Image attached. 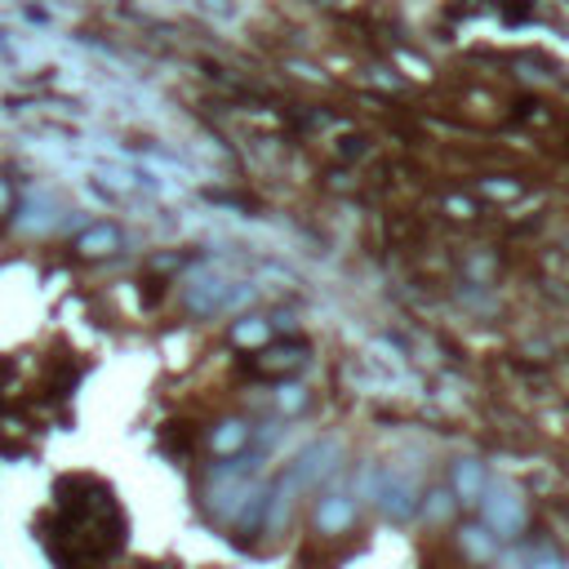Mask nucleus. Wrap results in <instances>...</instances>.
<instances>
[{"label":"nucleus","mask_w":569,"mask_h":569,"mask_svg":"<svg viewBox=\"0 0 569 569\" xmlns=\"http://www.w3.org/2000/svg\"><path fill=\"white\" fill-rule=\"evenodd\" d=\"M477 507H481V525H485L499 543H507V538H516V534L525 529V499H521L507 481H490Z\"/></svg>","instance_id":"1"},{"label":"nucleus","mask_w":569,"mask_h":569,"mask_svg":"<svg viewBox=\"0 0 569 569\" xmlns=\"http://www.w3.org/2000/svg\"><path fill=\"white\" fill-rule=\"evenodd\" d=\"M338 459H343V445H338L333 436H316L294 453V463L285 472L298 481V490H311V485H320L338 472Z\"/></svg>","instance_id":"2"},{"label":"nucleus","mask_w":569,"mask_h":569,"mask_svg":"<svg viewBox=\"0 0 569 569\" xmlns=\"http://www.w3.org/2000/svg\"><path fill=\"white\" fill-rule=\"evenodd\" d=\"M418 485H414V477L409 472H401V468H383V481H379V499H374V507L387 516V521H396V525H405L409 516H418Z\"/></svg>","instance_id":"3"},{"label":"nucleus","mask_w":569,"mask_h":569,"mask_svg":"<svg viewBox=\"0 0 569 569\" xmlns=\"http://www.w3.org/2000/svg\"><path fill=\"white\" fill-rule=\"evenodd\" d=\"M357 512H361V503L352 499V490H333V494H325L320 503H316V534H348L352 525H357Z\"/></svg>","instance_id":"4"},{"label":"nucleus","mask_w":569,"mask_h":569,"mask_svg":"<svg viewBox=\"0 0 569 569\" xmlns=\"http://www.w3.org/2000/svg\"><path fill=\"white\" fill-rule=\"evenodd\" d=\"M227 289H232V281H227V276L200 272V276L187 285V311H192V316H214V311H222Z\"/></svg>","instance_id":"5"},{"label":"nucleus","mask_w":569,"mask_h":569,"mask_svg":"<svg viewBox=\"0 0 569 569\" xmlns=\"http://www.w3.org/2000/svg\"><path fill=\"white\" fill-rule=\"evenodd\" d=\"M485 463L481 459H459L449 468V494L459 499V503H481V494H485Z\"/></svg>","instance_id":"6"},{"label":"nucleus","mask_w":569,"mask_h":569,"mask_svg":"<svg viewBox=\"0 0 569 569\" xmlns=\"http://www.w3.org/2000/svg\"><path fill=\"white\" fill-rule=\"evenodd\" d=\"M121 245H125V237H121L117 222H89L76 237V254H85V259H111Z\"/></svg>","instance_id":"7"},{"label":"nucleus","mask_w":569,"mask_h":569,"mask_svg":"<svg viewBox=\"0 0 569 569\" xmlns=\"http://www.w3.org/2000/svg\"><path fill=\"white\" fill-rule=\"evenodd\" d=\"M250 436H254V427H250L245 418H222V423L209 431V449L218 453V459H232V453H241V449L250 445Z\"/></svg>","instance_id":"8"},{"label":"nucleus","mask_w":569,"mask_h":569,"mask_svg":"<svg viewBox=\"0 0 569 569\" xmlns=\"http://www.w3.org/2000/svg\"><path fill=\"white\" fill-rule=\"evenodd\" d=\"M232 343L245 348V352L267 348V343H272V325H267L263 316H241V320L232 325Z\"/></svg>","instance_id":"9"},{"label":"nucleus","mask_w":569,"mask_h":569,"mask_svg":"<svg viewBox=\"0 0 569 569\" xmlns=\"http://www.w3.org/2000/svg\"><path fill=\"white\" fill-rule=\"evenodd\" d=\"M307 361V348L303 343H267L263 348V370H272V374H285V370H298Z\"/></svg>","instance_id":"10"},{"label":"nucleus","mask_w":569,"mask_h":569,"mask_svg":"<svg viewBox=\"0 0 569 569\" xmlns=\"http://www.w3.org/2000/svg\"><path fill=\"white\" fill-rule=\"evenodd\" d=\"M459 538H463V551H468L472 560H494V556H499V538H494L485 525H468Z\"/></svg>","instance_id":"11"},{"label":"nucleus","mask_w":569,"mask_h":569,"mask_svg":"<svg viewBox=\"0 0 569 569\" xmlns=\"http://www.w3.org/2000/svg\"><path fill=\"white\" fill-rule=\"evenodd\" d=\"M453 507H459V499L449 494V485H440V490H431L423 503H418V512L431 521V525H440V521H449L453 516Z\"/></svg>","instance_id":"12"},{"label":"nucleus","mask_w":569,"mask_h":569,"mask_svg":"<svg viewBox=\"0 0 569 569\" xmlns=\"http://www.w3.org/2000/svg\"><path fill=\"white\" fill-rule=\"evenodd\" d=\"M50 222H54V205H45L41 196H32L28 209H23V218H19V227H23V232H45Z\"/></svg>","instance_id":"13"},{"label":"nucleus","mask_w":569,"mask_h":569,"mask_svg":"<svg viewBox=\"0 0 569 569\" xmlns=\"http://www.w3.org/2000/svg\"><path fill=\"white\" fill-rule=\"evenodd\" d=\"M272 401H276L281 414H303V409H307V387H303V383H281V387L272 392Z\"/></svg>","instance_id":"14"},{"label":"nucleus","mask_w":569,"mask_h":569,"mask_svg":"<svg viewBox=\"0 0 569 569\" xmlns=\"http://www.w3.org/2000/svg\"><path fill=\"white\" fill-rule=\"evenodd\" d=\"M250 298H254V285L250 281H232V289H227V298H222V311H241Z\"/></svg>","instance_id":"15"},{"label":"nucleus","mask_w":569,"mask_h":569,"mask_svg":"<svg viewBox=\"0 0 569 569\" xmlns=\"http://www.w3.org/2000/svg\"><path fill=\"white\" fill-rule=\"evenodd\" d=\"M516 569H569V565H565L556 551H538V556H525Z\"/></svg>","instance_id":"16"},{"label":"nucleus","mask_w":569,"mask_h":569,"mask_svg":"<svg viewBox=\"0 0 569 569\" xmlns=\"http://www.w3.org/2000/svg\"><path fill=\"white\" fill-rule=\"evenodd\" d=\"M10 205V187H6V178H0V209Z\"/></svg>","instance_id":"17"}]
</instances>
